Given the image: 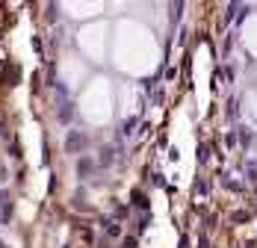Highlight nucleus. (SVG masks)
<instances>
[]
</instances>
